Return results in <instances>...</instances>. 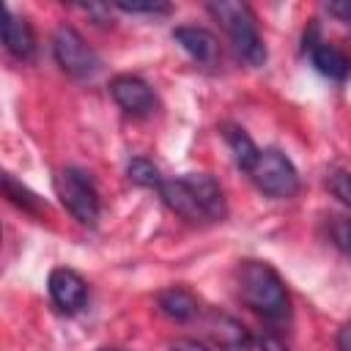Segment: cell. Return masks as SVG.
Listing matches in <instances>:
<instances>
[{
	"instance_id": "1",
	"label": "cell",
	"mask_w": 351,
	"mask_h": 351,
	"mask_svg": "<svg viewBox=\"0 0 351 351\" xmlns=\"http://www.w3.org/2000/svg\"><path fill=\"white\" fill-rule=\"evenodd\" d=\"M241 302L271 324H282L291 315V299L282 277L266 261H244L239 266Z\"/></svg>"
},
{
	"instance_id": "2",
	"label": "cell",
	"mask_w": 351,
	"mask_h": 351,
	"mask_svg": "<svg viewBox=\"0 0 351 351\" xmlns=\"http://www.w3.org/2000/svg\"><path fill=\"white\" fill-rule=\"evenodd\" d=\"M206 8L228 30V36L233 41V49L239 52V58L247 66H263L266 63V47H263V38L258 33L255 14L247 3L219 0V3H208Z\"/></svg>"
},
{
	"instance_id": "3",
	"label": "cell",
	"mask_w": 351,
	"mask_h": 351,
	"mask_svg": "<svg viewBox=\"0 0 351 351\" xmlns=\"http://www.w3.org/2000/svg\"><path fill=\"white\" fill-rule=\"evenodd\" d=\"M247 176L263 195L277 197V200H288L299 192V173H296L293 162L277 148L261 151Z\"/></svg>"
},
{
	"instance_id": "4",
	"label": "cell",
	"mask_w": 351,
	"mask_h": 351,
	"mask_svg": "<svg viewBox=\"0 0 351 351\" xmlns=\"http://www.w3.org/2000/svg\"><path fill=\"white\" fill-rule=\"evenodd\" d=\"M55 192H58L60 203L69 208V214L80 225L93 228L99 222V214H101L99 192H96V186L90 184V178L82 170H74V167L60 170L55 176Z\"/></svg>"
},
{
	"instance_id": "5",
	"label": "cell",
	"mask_w": 351,
	"mask_h": 351,
	"mask_svg": "<svg viewBox=\"0 0 351 351\" xmlns=\"http://www.w3.org/2000/svg\"><path fill=\"white\" fill-rule=\"evenodd\" d=\"M52 52H55V60L58 66L71 74V77H93L99 71V55L93 52V47L71 27V25H60L55 30V38H52Z\"/></svg>"
},
{
	"instance_id": "6",
	"label": "cell",
	"mask_w": 351,
	"mask_h": 351,
	"mask_svg": "<svg viewBox=\"0 0 351 351\" xmlns=\"http://www.w3.org/2000/svg\"><path fill=\"white\" fill-rule=\"evenodd\" d=\"M110 96L129 115H148L156 107V96H154L151 85L140 77H132V74H118L110 82Z\"/></svg>"
},
{
	"instance_id": "7",
	"label": "cell",
	"mask_w": 351,
	"mask_h": 351,
	"mask_svg": "<svg viewBox=\"0 0 351 351\" xmlns=\"http://www.w3.org/2000/svg\"><path fill=\"white\" fill-rule=\"evenodd\" d=\"M49 296L60 313H77L88 302V285L74 269H55L49 274Z\"/></svg>"
},
{
	"instance_id": "8",
	"label": "cell",
	"mask_w": 351,
	"mask_h": 351,
	"mask_svg": "<svg viewBox=\"0 0 351 351\" xmlns=\"http://www.w3.org/2000/svg\"><path fill=\"white\" fill-rule=\"evenodd\" d=\"M192 192H195V200L203 211V219L206 222H217V219H225L228 217V203H225V192L222 186L217 184V178L206 176V173H192L186 176Z\"/></svg>"
},
{
	"instance_id": "9",
	"label": "cell",
	"mask_w": 351,
	"mask_h": 351,
	"mask_svg": "<svg viewBox=\"0 0 351 351\" xmlns=\"http://www.w3.org/2000/svg\"><path fill=\"white\" fill-rule=\"evenodd\" d=\"M173 38L178 41V47L197 63H217L219 58V44L214 38V33H208L206 27H192V25H181L173 30Z\"/></svg>"
},
{
	"instance_id": "10",
	"label": "cell",
	"mask_w": 351,
	"mask_h": 351,
	"mask_svg": "<svg viewBox=\"0 0 351 351\" xmlns=\"http://www.w3.org/2000/svg\"><path fill=\"white\" fill-rule=\"evenodd\" d=\"M159 195H162L165 206L170 211H176L178 217H184L189 222H206L203 219V211H200V206L195 200V192H192V186L186 181V176H181V178H165L162 186H159Z\"/></svg>"
},
{
	"instance_id": "11",
	"label": "cell",
	"mask_w": 351,
	"mask_h": 351,
	"mask_svg": "<svg viewBox=\"0 0 351 351\" xmlns=\"http://www.w3.org/2000/svg\"><path fill=\"white\" fill-rule=\"evenodd\" d=\"M3 44L16 60H27L36 52V36L25 16H16L11 8H5L3 16Z\"/></svg>"
},
{
	"instance_id": "12",
	"label": "cell",
	"mask_w": 351,
	"mask_h": 351,
	"mask_svg": "<svg viewBox=\"0 0 351 351\" xmlns=\"http://www.w3.org/2000/svg\"><path fill=\"white\" fill-rule=\"evenodd\" d=\"M307 49H310L313 66H315L324 77H329V80H346V77H348L351 60L346 58L343 49H337V47L329 44V41H310Z\"/></svg>"
},
{
	"instance_id": "13",
	"label": "cell",
	"mask_w": 351,
	"mask_h": 351,
	"mask_svg": "<svg viewBox=\"0 0 351 351\" xmlns=\"http://www.w3.org/2000/svg\"><path fill=\"white\" fill-rule=\"evenodd\" d=\"M211 335L222 351H255V340L247 332V326L230 315H214Z\"/></svg>"
},
{
	"instance_id": "14",
	"label": "cell",
	"mask_w": 351,
	"mask_h": 351,
	"mask_svg": "<svg viewBox=\"0 0 351 351\" xmlns=\"http://www.w3.org/2000/svg\"><path fill=\"white\" fill-rule=\"evenodd\" d=\"M156 304H159V310H162L167 318H173V321H189V318L197 315V299H195L186 288H181V285L165 288V291L156 296Z\"/></svg>"
},
{
	"instance_id": "15",
	"label": "cell",
	"mask_w": 351,
	"mask_h": 351,
	"mask_svg": "<svg viewBox=\"0 0 351 351\" xmlns=\"http://www.w3.org/2000/svg\"><path fill=\"white\" fill-rule=\"evenodd\" d=\"M225 140H228V145H230V151H233L236 165H239L244 173H250L252 165H255V159H258V154H261V148H258V145L252 143V137H250L244 129H239V126H228V129H225Z\"/></svg>"
},
{
	"instance_id": "16",
	"label": "cell",
	"mask_w": 351,
	"mask_h": 351,
	"mask_svg": "<svg viewBox=\"0 0 351 351\" xmlns=\"http://www.w3.org/2000/svg\"><path fill=\"white\" fill-rule=\"evenodd\" d=\"M3 189H5V197H8L14 206H19L22 211H30V214H41V211H44L41 197L33 195V192H30L25 184H19L14 176H5V178H3Z\"/></svg>"
},
{
	"instance_id": "17",
	"label": "cell",
	"mask_w": 351,
	"mask_h": 351,
	"mask_svg": "<svg viewBox=\"0 0 351 351\" xmlns=\"http://www.w3.org/2000/svg\"><path fill=\"white\" fill-rule=\"evenodd\" d=\"M126 173H129V181H132V184L148 186V189H159L162 181H165L162 173H159V167H156L151 159H145V156H134V159L129 162Z\"/></svg>"
},
{
	"instance_id": "18",
	"label": "cell",
	"mask_w": 351,
	"mask_h": 351,
	"mask_svg": "<svg viewBox=\"0 0 351 351\" xmlns=\"http://www.w3.org/2000/svg\"><path fill=\"white\" fill-rule=\"evenodd\" d=\"M326 189L343 203L351 208V173L348 170H332L326 173Z\"/></svg>"
},
{
	"instance_id": "19",
	"label": "cell",
	"mask_w": 351,
	"mask_h": 351,
	"mask_svg": "<svg viewBox=\"0 0 351 351\" xmlns=\"http://www.w3.org/2000/svg\"><path fill=\"white\" fill-rule=\"evenodd\" d=\"M118 11H126V14H170V5L167 3H156V0H148V3H115Z\"/></svg>"
},
{
	"instance_id": "20",
	"label": "cell",
	"mask_w": 351,
	"mask_h": 351,
	"mask_svg": "<svg viewBox=\"0 0 351 351\" xmlns=\"http://www.w3.org/2000/svg\"><path fill=\"white\" fill-rule=\"evenodd\" d=\"M332 236H335V241H337L346 252H351V219H340V217H337V222L332 225Z\"/></svg>"
},
{
	"instance_id": "21",
	"label": "cell",
	"mask_w": 351,
	"mask_h": 351,
	"mask_svg": "<svg viewBox=\"0 0 351 351\" xmlns=\"http://www.w3.org/2000/svg\"><path fill=\"white\" fill-rule=\"evenodd\" d=\"M167 351H208L200 340H192V337H176L167 343Z\"/></svg>"
},
{
	"instance_id": "22",
	"label": "cell",
	"mask_w": 351,
	"mask_h": 351,
	"mask_svg": "<svg viewBox=\"0 0 351 351\" xmlns=\"http://www.w3.org/2000/svg\"><path fill=\"white\" fill-rule=\"evenodd\" d=\"M326 8H329V14H332V16H337L340 22H346V25L351 27V0H340V3H329Z\"/></svg>"
},
{
	"instance_id": "23",
	"label": "cell",
	"mask_w": 351,
	"mask_h": 351,
	"mask_svg": "<svg viewBox=\"0 0 351 351\" xmlns=\"http://www.w3.org/2000/svg\"><path fill=\"white\" fill-rule=\"evenodd\" d=\"M261 348L263 351H288V346L282 340H277L274 335H261Z\"/></svg>"
},
{
	"instance_id": "24",
	"label": "cell",
	"mask_w": 351,
	"mask_h": 351,
	"mask_svg": "<svg viewBox=\"0 0 351 351\" xmlns=\"http://www.w3.org/2000/svg\"><path fill=\"white\" fill-rule=\"evenodd\" d=\"M337 351H351V324L337 332Z\"/></svg>"
},
{
	"instance_id": "25",
	"label": "cell",
	"mask_w": 351,
	"mask_h": 351,
	"mask_svg": "<svg viewBox=\"0 0 351 351\" xmlns=\"http://www.w3.org/2000/svg\"><path fill=\"white\" fill-rule=\"evenodd\" d=\"M99 351H126V348H115V346H104V348H99Z\"/></svg>"
}]
</instances>
